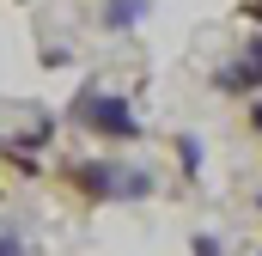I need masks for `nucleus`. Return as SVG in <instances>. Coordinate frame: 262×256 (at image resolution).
<instances>
[{
    "label": "nucleus",
    "instance_id": "8",
    "mask_svg": "<svg viewBox=\"0 0 262 256\" xmlns=\"http://www.w3.org/2000/svg\"><path fill=\"white\" fill-rule=\"evenodd\" d=\"M0 256H31V250H25V238H18V232H0Z\"/></svg>",
    "mask_w": 262,
    "mask_h": 256
},
{
    "label": "nucleus",
    "instance_id": "10",
    "mask_svg": "<svg viewBox=\"0 0 262 256\" xmlns=\"http://www.w3.org/2000/svg\"><path fill=\"white\" fill-rule=\"evenodd\" d=\"M244 12H250V18H262V0H244Z\"/></svg>",
    "mask_w": 262,
    "mask_h": 256
},
{
    "label": "nucleus",
    "instance_id": "5",
    "mask_svg": "<svg viewBox=\"0 0 262 256\" xmlns=\"http://www.w3.org/2000/svg\"><path fill=\"white\" fill-rule=\"evenodd\" d=\"M171 146H177V165H183V177L195 183V177H201V165H207V140L183 128V134H171Z\"/></svg>",
    "mask_w": 262,
    "mask_h": 256
},
{
    "label": "nucleus",
    "instance_id": "7",
    "mask_svg": "<svg viewBox=\"0 0 262 256\" xmlns=\"http://www.w3.org/2000/svg\"><path fill=\"white\" fill-rule=\"evenodd\" d=\"M37 61H43V67H67V61H73V49H61V43H49V49H43Z\"/></svg>",
    "mask_w": 262,
    "mask_h": 256
},
{
    "label": "nucleus",
    "instance_id": "1",
    "mask_svg": "<svg viewBox=\"0 0 262 256\" xmlns=\"http://www.w3.org/2000/svg\"><path fill=\"white\" fill-rule=\"evenodd\" d=\"M67 122L79 128V134H92V140H104V146H128V140H140V116H134V104L122 98V92H110L104 79H85V86L73 92Z\"/></svg>",
    "mask_w": 262,
    "mask_h": 256
},
{
    "label": "nucleus",
    "instance_id": "11",
    "mask_svg": "<svg viewBox=\"0 0 262 256\" xmlns=\"http://www.w3.org/2000/svg\"><path fill=\"white\" fill-rule=\"evenodd\" d=\"M256 214H262V195H256Z\"/></svg>",
    "mask_w": 262,
    "mask_h": 256
},
{
    "label": "nucleus",
    "instance_id": "9",
    "mask_svg": "<svg viewBox=\"0 0 262 256\" xmlns=\"http://www.w3.org/2000/svg\"><path fill=\"white\" fill-rule=\"evenodd\" d=\"M244 122H250V128H256V134H262V92H256V104L244 110Z\"/></svg>",
    "mask_w": 262,
    "mask_h": 256
},
{
    "label": "nucleus",
    "instance_id": "2",
    "mask_svg": "<svg viewBox=\"0 0 262 256\" xmlns=\"http://www.w3.org/2000/svg\"><path fill=\"white\" fill-rule=\"evenodd\" d=\"M67 177H73V189L85 201H152L159 195V177L146 165H134V159H85Z\"/></svg>",
    "mask_w": 262,
    "mask_h": 256
},
{
    "label": "nucleus",
    "instance_id": "3",
    "mask_svg": "<svg viewBox=\"0 0 262 256\" xmlns=\"http://www.w3.org/2000/svg\"><path fill=\"white\" fill-rule=\"evenodd\" d=\"M213 92H226V98H256L262 92V37H250L232 61L213 73Z\"/></svg>",
    "mask_w": 262,
    "mask_h": 256
},
{
    "label": "nucleus",
    "instance_id": "4",
    "mask_svg": "<svg viewBox=\"0 0 262 256\" xmlns=\"http://www.w3.org/2000/svg\"><path fill=\"white\" fill-rule=\"evenodd\" d=\"M146 12H152V0H104L98 25H104L110 37H128L134 25H146Z\"/></svg>",
    "mask_w": 262,
    "mask_h": 256
},
{
    "label": "nucleus",
    "instance_id": "6",
    "mask_svg": "<svg viewBox=\"0 0 262 256\" xmlns=\"http://www.w3.org/2000/svg\"><path fill=\"white\" fill-rule=\"evenodd\" d=\"M189 250H195V256H226V250H220V238H213V232H195V238H189Z\"/></svg>",
    "mask_w": 262,
    "mask_h": 256
}]
</instances>
